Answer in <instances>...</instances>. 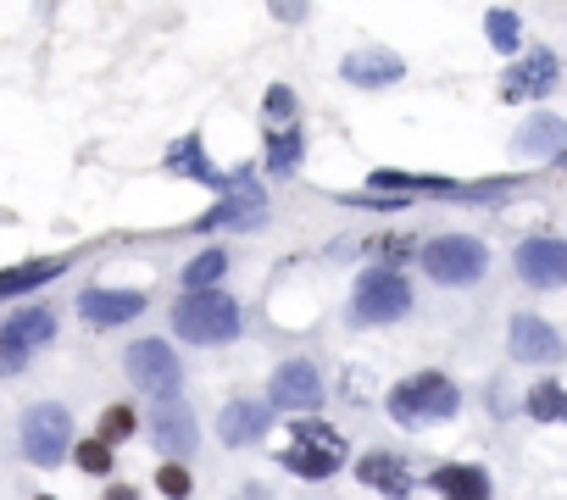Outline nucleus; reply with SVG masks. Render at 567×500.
Returning <instances> with one entry per match:
<instances>
[{
  "label": "nucleus",
  "mask_w": 567,
  "mask_h": 500,
  "mask_svg": "<svg viewBox=\"0 0 567 500\" xmlns=\"http://www.w3.org/2000/svg\"><path fill=\"white\" fill-rule=\"evenodd\" d=\"M173 333L190 345H223L239 333V306L223 295V289H206V295H184L173 306Z\"/></svg>",
  "instance_id": "nucleus-1"
},
{
  "label": "nucleus",
  "mask_w": 567,
  "mask_h": 500,
  "mask_svg": "<svg viewBox=\"0 0 567 500\" xmlns=\"http://www.w3.org/2000/svg\"><path fill=\"white\" fill-rule=\"evenodd\" d=\"M462 395L445 373H418V378H400L389 389V417L395 423H434V417H456Z\"/></svg>",
  "instance_id": "nucleus-2"
},
{
  "label": "nucleus",
  "mask_w": 567,
  "mask_h": 500,
  "mask_svg": "<svg viewBox=\"0 0 567 500\" xmlns=\"http://www.w3.org/2000/svg\"><path fill=\"white\" fill-rule=\"evenodd\" d=\"M18 440H23V456H29L34 467H61V456L78 451V445H72V417H67V406H56V400H39V406L23 411Z\"/></svg>",
  "instance_id": "nucleus-3"
},
{
  "label": "nucleus",
  "mask_w": 567,
  "mask_h": 500,
  "mask_svg": "<svg viewBox=\"0 0 567 500\" xmlns=\"http://www.w3.org/2000/svg\"><path fill=\"white\" fill-rule=\"evenodd\" d=\"M290 451H284V467L295 473V478H329V473H340L345 467V440L329 429V423H317V417H311V423H306V417H300V423L290 429Z\"/></svg>",
  "instance_id": "nucleus-4"
},
{
  "label": "nucleus",
  "mask_w": 567,
  "mask_h": 500,
  "mask_svg": "<svg viewBox=\"0 0 567 500\" xmlns=\"http://www.w3.org/2000/svg\"><path fill=\"white\" fill-rule=\"evenodd\" d=\"M423 268L434 284H473L490 268V250H484L473 234H440L423 245Z\"/></svg>",
  "instance_id": "nucleus-5"
},
{
  "label": "nucleus",
  "mask_w": 567,
  "mask_h": 500,
  "mask_svg": "<svg viewBox=\"0 0 567 500\" xmlns=\"http://www.w3.org/2000/svg\"><path fill=\"white\" fill-rule=\"evenodd\" d=\"M412 311V284L400 279L395 268H367L356 279V300H351V317L356 322H395Z\"/></svg>",
  "instance_id": "nucleus-6"
},
{
  "label": "nucleus",
  "mask_w": 567,
  "mask_h": 500,
  "mask_svg": "<svg viewBox=\"0 0 567 500\" xmlns=\"http://www.w3.org/2000/svg\"><path fill=\"white\" fill-rule=\"evenodd\" d=\"M123 367H128V384L145 389V395H156V400H173V395H179V378H184V373H179V356L161 345V340L128 345Z\"/></svg>",
  "instance_id": "nucleus-7"
},
{
  "label": "nucleus",
  "mask_w": 567,
  "mask_h": 500,
  "mask_svg": "<svg viewBox=\"0 0 567 500\" xmlns=\"http://www.w3.org/2000/svg\"><path fill=\"white\" fill-rule=\"evenodd\" d=\"M201 223H206V228H257V223H268V195H262V184H257L251 173H228L223 201H217Z\"/></svg>",
  "instance_id": "nucleus-8"
},
{
  "label": "nucleus",
  "mask_w": 567,
  "mask_h": 500,
  "mask_svg": "<svg viewBox=\"0 0 567 500\" xmlns=\"http://www.w3.org/2000/svg\"><path fill=\"white\" fill-rule=\"evenodd\" d=\"M518 279L534 289H562L567 284V245L562 239H523L518 245Z\"/></svg>",
  "instance_id": "nucleus-9"
},
{
  "label": "nucleus",
  "mask_w": 567,
  "mask_h": 500,
  "mask_svg": "<svg viewBox=\"0 0 567 500\" xmlns=\"http://www.w3.org/2000/svg\"><path fill=\"white\" fill-rule=\"evenodd\" d=\"M317 400H322V378H317V367H311L306 356L284 362V367L273 373V384H268V406H284V411H311Z\"/></svg>",
  "instance_id": "nucleus-10"
},
{
  "label": "nucleus",
  "mask_w": 567,
  "mask_h": 500,
  "mask_svg": "<svg viewBox=\"0 0 567 500\" xmlns=\"http://www.w3.org/2000/svg\"><path fill=\"white\" fill-rule=\"evenodd\" d=\"M273 429V406L268 400H246V395H239V400H228L223 411H217V434H223V445H257L262 434Z\"/></svg>",
  "instance_id": "nucleus-11"
},
{
  "label": "nucleus",
  "mask_w": 567,
  "mask_h": 500,
  "mask_svg": "<svg viewBox=\"0 0 567 500\" xmlns=\"http://www.w3.org/2000/svg\"><path fill=\"white\" fill-rule=\"evenodd\" d=\"M545 90H556V56H551L545 45H534L523 61L507 67L501 95H507V101H534V95H545Z\"/></svg>",
  "instance_id": "nucleus-12"
},
{
  "label": "nucleus",
  "mask_w": 567,
  "mask_h": 500,
  "mask_svg": "<svg viewBox=\"0 0 567 500\" xmlns=\"http://www.w3.org/2000/svg\"><path fill=\"white\" fill-rule=\"evenodd\" d=\"M150 440L161 451H173V456H190L195 451V411L173 395V400H156L150 411Z\"/></svg>",
  "instance_id": "nucleus-13"
},
{
  "label": "nucleus",
  "mask_w": 567,
  "mask_h": 500,
  "mask_svg": "<svg viewBox=\"0 0 567 500\" xmlns=\"http://www.w3.org/2000/svg\"><path fill=\"white\" fill-rule=\"evenodd\" d=\"M56 340V311L50 306H18L7 322H0V345H12V351H39Z\"/></svg>",
  "instance_id": "nucleus-14"
},
{
  "label": "nucleus",
  "mask_w": 567,
  "mask_h": 500,
  "mask_svg": "<svg viewBox=\"0 0 567 500\" xmlns=\"http://www.w3.org/2000/svg\"><path fill=\"white\" fill-rule=\"evenodd\" d=\"M562 333L545 322V317H512V356L518 362H540V367H551V362H562Z\"/></svg>",
  "instance_id": "nucleus-15"
},
{
  "label": "nucleus",
  "mask_w": 567,
  "mask_h": 500,
  "mask_svg": "<svg viewBox=\"0 0 567 500\" xmlns=\"http://www.w3.org/2000/svg\"><path fill=\"white\" fill-rule=\"evenodd\" d=\"M139 311H145V295H139V289H84V295H78V317L95 322V328L134 322Z\"/></svg>",
  "instance_id": "nucleus-16"
},
{
  "label": "nucleus",
  "mask_w": 567,
  "mask_h": 500,
  "mask_svg": "<svg viewBox=\"0 0 567 500\" xmlns=\"http://www.w3.org/2000/svg\"><path fill=\"white\" fill-rule=\"evenodd\" d=\"M429 484H434L440 500H496L490 473H484V467H467V462H445V467H434Z\"/></svg>",
  "instance_id": "nucleus-17"
},
{
  "label": "nucleus",
  "mask_w": 567,
  "mask_h": 500,
  "mask_svg": "<svg viewBox=\"0 0 567 500\" xmlns=\"http://www.w3.org/2000/svg\"><path fill=\"white\" fill-rule=\"evenodd\" d=\"M340 72H345V83H362V90H378V83H395L400 72H407V67H400V56L395 50H356V56H345L340 61Z\"/></svg>",
  "instance_id": "nucleus-18"
},
{
  "label": "nucleus",
  "mask_w": 567,
  "mask_h": 500,
  "mask_svg": "<svg viewBox=\"0 0 567 500\" xmlns=\"http://www.w3.org/2000/svg\"><path fill=\"white\" fill-rule=\"evenodd\" d=\"M356 478L367 484V489H378V495H389V500H400L412 489V478H407V467H400L389 451H373V456H362L356 462Z\"/></svg>",
  "instance_id": "nucleus-19"
},
{
  "label": "nucleus",
  "mask_w": 567,
  "mask_h": 500,
  "mask_svg": "<svg viewBox=\"0 0 567 500\" xmlns=\"http://www.w3.org/2000/svg\"><path fill=\"white\" fill-rule=\"evenodd\" d=\"M512 145H518V156H562L567 150V123L562 117H534Z\"/></svg>",
  "instance_id": "nucleus-20"
},
{
  "label": "nucleus",
  "mask_w": 567,
  "mask_h": 500,
  "mask_svg": "<svg viewBox=\"0 0 567 500\" xmlns=\"http://www.w3.org/2000/svg\"><path fill=\"white\" fill-rule=\"evenodd\" d=\"M61 273H67V262H61V257L7 268V273H0V300H7V295H29V289H39V284H50V279H61Z\"/></svg>",
  "instance_id": "nucleus-21"
},
{
  "label": "nucleus",
  "mask_w": 567,
  "mask_h": 500,
  "mask_svg": "<svg viewBox=\"0 0 567 500\" xmlns=\"http://www.w3.org/2000/svg\"><path fill=\"white\" fill-rule=\"evenodd\" d=\"M168 167H173V173H184V179L212 184V190H223V184H228V173H217V167L201 156V139H195V134H190V139H179V145L168 150Z\"/></svg>",
  "instance_id": "nucleus-22"
},
{
  "label": "nucleus",
  "mask_w": 567,
  "mask_h": 500,
  "mask_svg": "<svg viewBox=\"0 0 567 500\" xmlns=\"http://www.w3.org/2000/svg\"><path fill=\"white\" fill-rule=\"evenodd\" d=\"M300 145H306V134H300L295 123L273 128V134H268V173H295V161H300Z\"/></svg>",
  "instance_id": "nucleus-23"
},
{
  "label": "nucleus",
  "mask_w": 567,
  "mask_h": 500,
  "mask_svg": "<svg viewBox=\"0 0 567 500\" xmlns=\"http://www.w3.org/2000/svg\"><path fill=\"white\" fill-rule=\"evenodd\" d=\"M223 273H228V257H223V250H201V257L184 268V295H206V289H217Z\"/></svg>",
  "instance_id": "nucleus-24"
},
{
  "label": "nucleus",
  "mask_w": 567,
  "mask_h": 500,
  "mask_svg": "<svg viewBox=\"0 0 567 500\" xmlns=\"http://www.w3.org/2000/svg\"><path fill=\"white\" fill-rule=\"evenodd\" d=\"M529 417L534 423H567V389L562 384H534L529 389Z\"/></svg>",
  "instance_id": "nucleus-25"
},
{
  "label": "nucleus",
  "mask_w": 567,
  "mask_h": 500,
  "mask_svg": "<svg viewBox=\"0 0 567 500\" xmlns=\"http://www.w3.org/2000/svg\"><path fill=\"white\" fill-rule=\"evenodd\" d=\"M484 34H490L496 50H518V45H523V29H518V12H512V7H496L490 18H484Z\"/></svg>",
  "instance_id": "nucleus-26"
},
{
  "label": "nucleus",
  "mask_w": 567,
  "mask_h": 500,
  "mask_svg": "<svg viewBox=\"0 0 567 500\" xmlns=\"http://www.w3.org/2000/svg\"><path fill=\"white\" fill-rule=\"evenodd\" d=\"M72 462L84 467L90 478H106V473H112V445H106V440H78Z\"/></svg>",
  "instance_id": "nucleus-27"
},
{
  "label": "nucleus",
  "mask_w": 567,
  "mask_h": 500,
  "mask_svg": "<svg viewBox=\"0 0 567 500\" xmlns=\"http://www.w3.org/2000/svg\"><path fill=\"white\" fill-rule=\"evenodd\" d=\"M134 429H139V417H134L128 406H112V411L101 417V434H95V440H106V445H117V440H128Z\"/></svg>",
  "instance_id": "nucleus-28"
},
{
  "label": "nucleus",
  "mask_w": 567,
  "mask_h": 500,
  "mask_svg": "<svg viewBox=\"0 0 567 500\" xmlns=\"http://www.w3.org/2000/svg\"><path fill=\"white\" fill-rule=\"evenodd\" d=\"M156 489L168 495V500H184V495H190V473H184L179 462H168V467L156 473Z\"/></svg>",
  "instance_id": "nucleus-29"
},
{
  "label": "nucleus",
  "mask_w": 567,
  "mask_h": 500,
  "mask_svg": "<svg viewBox=\"0 0 567 500\" xmlns=\"http://www.w3.org/2000/svg\"><path fill=\"white\" fill-rule=\"evenodd\" d=\"M23 351H12V345H0V378H7V373H23Z\"/></svg>",
  "instance_id": "nucleus-30"
},
{
  "label": "nucleus",
  "mask_w": 567,
  "mask_h": 500,
  "mask_svg": "<svg viewBox=\"0 0 567 500\" xmlns=\"http://www.w3.org/2000/svg\"><path fill=\"white\" fill-rule=\"evenodd\" d=\"M106 500H139V495H134L128 484H106Z\"/></svg>",
  "instance_id": "nucleus-31"
},
{
  "label": "nucleus",
  "mask_w": 567,
  "mask_h": 500,
  "mask_svg": "<svg viewBox=\"0 0 567 500\" xmlns=\"http://www.w3.org/2000/svg\"><path fill=\"white\" fill-rule=\"evenodd\" d=\"M39 500H50V495H39Z\"/></svg>",
  "instance_id": "nucleus-32"
}]
</instances>
